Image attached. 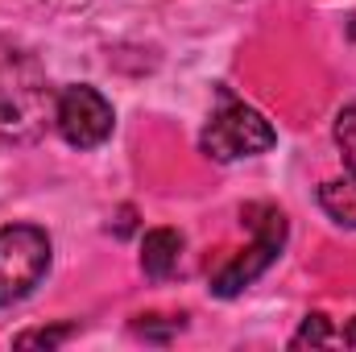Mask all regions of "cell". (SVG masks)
<instances>
[{
	"label": "cell",
	"mask_w": 356,
	"mask_h": 352,
	"mask_svg": "<svg viewBox=\"0 0 356 352\" xmlns=\"http://www.w3.org/2000/svg\"><path fill=\"white\" fill-rule=\"evenodd\" d=\"M54 91L29 54H0V133L33 137L54 120Z\"/></svg>",
	"instance_id": "obj_1"
},
{
	"label": "cell",
	"mask_w": 356,
	"mask_h": 352,
	"mask_svg": "<svg viewBox=\"0 0 356 352\" xmlns=\"http://www.w3.org/2000/svg\"><path fill=\"white\" fill-rule=\"evenodd\" d=\"M241 224L253 232V245L241 249L224 269H216L211 294H220V298H236L245 286H253L269 265L277 262V253L286 245V216L273 203H245L241 207Z\"/></svg>",
	"instance_id": "obj_2"
},
{
	"label": "cell",
	"mask_w": 356,
	"mask_h": 352,
	"mask_svg": "<svg viewBox=\"0 0 356 352\" xmlns=\"http://www.w3.org/2000/svg\"><path fill=\"white\" fill-rule=\"evenodd\" d=\"M277 133L266 116L249 104H241L236 95H220V108L211 112L207 129H203V154L216 162H236V158H257L273 150Z\"/></svg>",
	"instance_id": "obj_3"
},
{
	"label": "cell",
	"mask_w": 356,
	"mask_h": 352,
	"mask_svg": "<svg viewBox=\"0 0 356 352\" xmlns=\"http://www.w3.org/2000/svg\"><path fill=\"white\" fill-rule=\"evenodd\" d=\"M50 269V237L38 224L0 228V307L21 303Z\"/></svg>",
	"instance_id": "obj_4"
},
{
	"label": "cell",
	"mask_w": 356,
	"mask_h": 352,
	"mask_svg": "<svg viewBox=\"0 0 356 352\" xmlns=\"http://www.w3.org/2000/svg\"><path fill=\"white\" fill-rule=\"evenodd\" d=\"M112 104L88 83H75V88H63L54 99V129L63 133L67 145L75 150H95L112 137Z\"/></svg>",
	"instance_id": "obj_5"
},
{
	"label": "cell",
	"mask_w": 356,
	"mask_h": 352,
	"mask_svg": "<svg viewBox=\"0 0 356 352\" xmlns=\"http://www.w3.org/2000/svg\"><path fill=\"white\" fill-rule=\"evenodd\" d=\"M336 145H340V158H344V178L323 182L319 203L336 224L356 228V104L336 112Z\"/></svg>",
	"instance_id": "obj_6"
},
{
	"label": "cell",
	"mask_w": 356,
	"mask_h": 352,
	"mask_svg": "<svg viewBox=\"0 0 356 352\" xmlns=\"http://www.w3.org/2000/svg\"><path fill=\"white\" fill-rule=\"evenodd\" d=\"M182 257V237L175 228H149L141 241V269L149 278H170Z\"/></svg>",
	"instance_id": "obj_7"
},
{
	"label": "cell",
	"mask_w": 356,
	"mask_h": 352,
	"mask_svg": "<svg viewBox=\"0 0 356 352\" xmlns=\"http://www.w3.org/2000/svg\"><path fill=\"white\" fill-rule=\"evenodd\" d=\"M290 344H294V349H307V344H311V349H332V344H340V336L332 332V319H327V315H307L302 328H298V336H294Z\"/></svg>",
	"instance_id": "obj_8"
},
{
	"label": "cell",
	"mask_w": 356,
	"mask_h": 352,
	"mask_svg": "<svg viewBox=\"0 0 356 352\" xmlns=\"http://www.w3.org/2000/svg\"><path fill=\"white\" fill-rule=\"evenodd\" d=\"M71 332H75V328H50V332L42 328V332H21V336H17V344H21V349H33V344H42V349H54V344H63Z\"/></svg>",
	"instance_id": "obj_9"
},
{
	"label": "cell",
	"mask_w": 356,
	"mask_h": 352,
	"mask_svg": "<svg viewBox=\"0 0 356 352\" xmlns=\"http://www.w3.org/2000/svg\"><path fill=\"white\" fill-rule=\"evenodd\" d=\"M133 216H137L133 207H120V211H116V237H129V232H133Z\"/></svg>",
	"instance_id": "obj_10"
},
{
	"label": "cell",
	"mask_w": 356,
	"mask_h": 352,
	"mask_svg": "<svg viewBox=\"0 0 356 352\" xmlns=\"http://www.w3.org/2000/svg\"><path fill=\"white\" fill-rule=\"evenodd\" d=\"M340 344H344V349H353V344H356V319L344 328V332H340Z\"/></svg>",
	"instance_id": "obj_11"
}]
</instances>
